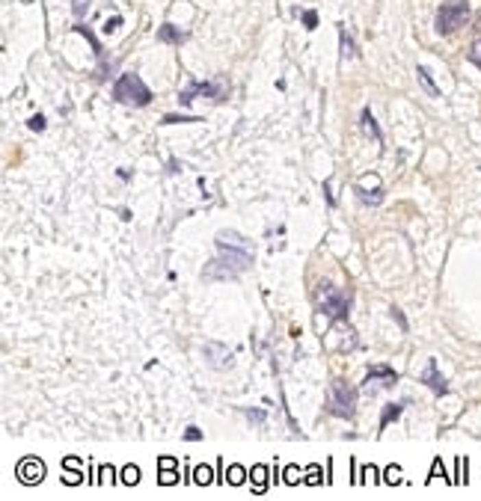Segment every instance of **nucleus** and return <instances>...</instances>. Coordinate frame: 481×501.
<instances>
[{
    "label": "nucleus",
    "instance_id": "19",
    "mask_svg": "<svg viewBox=\"0 0 481 501\" xmlns=\"http://www.w3.org/2000/svg\"><path fill=\"white\" fill-rule=\"evenodd\" d=\"M351 53H354V44L347 39V33L342 30V57H351Z\"/></svg>",
    "mask_w": 481,
    "mask_h": 501
},
{
    "label": "nucleus",
    "instance_id": "8",
    "mask_svg": "<svg viewBox=\"0 0 481 501\" xmlns=\"http://www.w3.org/2000/svg\"><path fill=\"white\" fill-rule=\"evenodd\" d=\"M205 356H211L217 368H229V365H232V353L223 350L220 344H208V347H205Z\"/></svg>",
    "mask_w": 481,
    "mask_h": 501
},
{
    "label": "nucleus",
    "instance_id": "22",
    "mask_svg": "<svg viewBox=\"0 0 481 501\" xmlns=\"http://www.w3.org/2000/svg\"><path fill=\"white\" fill-rule=\"evenodd\" d=\"M184 436H187L190 442H196V439H199V431H196V427H187V433H184Z\"/></svg>",
    "mask_w": 481,
    "mask_h": 501
},
{
    "label": "nucleus",
    "instance_id": "6",
    "mask_svg": "<svg viewBox=\"0 0 481 501\" xmlns=\"http://www.w3.org/2000/svg\"><path fill=\"white\" fill-rule=\"evenodd\" d=\"M18 478H21L24 484H39V480L45 478V466L39 460L27 457V460H21V466H18Z\"/></svg>",
    "mask_w": 481,
    "mask_h": 501
},
{
    "label": "nucleus",
    "instance_id": "14",
    "mask_svg": "<svg viewBox=\"0 0 481 501\" xmlns=\"http://www.w3.org/2000/svg\"><path fill=\"white\" fill-rule=\"evenodd\" d=\"M211 478H214V475H211L208 466H199V469H196V484H211Z\"/></svg>",
    "mask_w": 481,
    "mask_h": 501
},
{
    "label": "nucleus",
    "instance_id": "13",
    "mask_svg": "<svg viewBox=\"0 0 481 501\" xmlns=\"http://www.w3.org/2000/svg\"><path fill=\"white\" fill-rule=\"evenodd\" d=\"M362 125H365V131L371 133L374 140H380V133H378V125H374V119H371V113H362Z\"/></svg>",
    "mask_w": 481,
    "mask_h": 501
},
{
    "label": "nucleus",
    "instance_id": "21",
    "mask_svg": "<svg viewBox=\"0 0 481 501\" xmlns=\"http://www.w3.org/2000/svg\"><path fill=\"white\" fill-rule=\"evenodd\" d=\"M30 128H33V131H42V128H45V119H42V116H33V119H30Z\"/></svg>",
    "mask_w": 481,
    "mask_h": 501
},
{
    "label": "nucleus",
    "instance_id": "10",
    "mask_svg": "<svg viewBox=\"0 0 481 501\" xmlns=\"http://www.w3.org/2000/svg\"><path fill=\"white\" fill-rule=\"evenodd\" d=\"M244 478H247V472L241 469V466H232V469L226 472V480H229V484H244Z\"/></svg>",
    "mask_w": 481,
    "mask_h": 501
},
{
    "label": "nucleus",
    "instance_id": "5",
    "mask_svg": "<svg viewBox=\"0 0 481 501\" xmlns=\"http://www.w3.org/2000/svg\"><path fill=\"white\" fill-rule=\"evenodd\" d=\"M318 306L324 309L327 315H333L336 320H347V297L336 288V285H321L318 288Z\"/></svg>",
    "mask_w": 481,
    "mask_h": 501
},
{
    "label": "nucleus",
    "instance_id": "15",
    "mask_svg": "<svg viewBox=\"0 0 481 501\" xmlns=\"http://www.w3.org/2000/svg\"><path fill=\"white\" fill-rule=\"evenodd\" d=\"M178 480V475H175V469H160V484L164 487H169V484H175Z\"/></svg>",
    "mask_w": 481,
    "mask_h": 501
},
{
    "label": "nucleus",
    "instance_id": "24",
    "mask_svg": "<svg viewBox=\"0 0 481 501\" xmlns=\"http://www.w3.org/2000/svg\"><path fill=\"white\" fill-rule=\"evenodd\" d=\"M119 24H122V21H119V18H113V21H107V27H104V30H107V33H110V30H116V27H119Z\"/></svg>",
    "mask_w": 481,
    "mask_h": 501
},
{
    "label": "nucleus",
    "instance_id": "20",
    "mask_svg": "<svg viewBox=\"0 0 481 501\" xmlns=\"http://www.w3.org/2000/svg\"><path fill=\"white\" fill-rule=\"evenodd\" d=\"M71 6H75V15H84L86 6H89V0H71Z\"/></svg>",
    "mask_w": 481,
    "mask_h": 501
},
{
    "label": "nucleus",
    "instance_id": "18",
    "mask_svg": "<svg viewBox=\"0 0 481 501\" xmlns=\"http://www.w3.org/2000/svg\"><path fill=\"white\" fill-rule=\"evenodd\" d=\"M122 478H125V484H137V478H140V472L134 469V466H128L122 472Z\"/></svg>",
    "mask_w": 481,
    "mask_h": 501
},
{
    "label": "nucleus",
    "instance_id": "4",
    "mask_svg": "<svg viewBox=\"0 0 481 501\" xmlns=\"http://www.w3.org/2000/svg\"><path fill=\"white\" fill-rule=\"evenodd\" d=\"M354 409H356V389L347 386L345 380H336L333 389H330V413L347 418L354 415Z\"/></svg>",
    "mask_w": 481,
    "mask_h": 501
},
{
    "label": "nucleus",
    "instance_id": "1",
    "mask_svg": "<svg viewBox=\"0 0 481 501\" xmlns=\"http://www.w3.org/2000/svg\"><path fill=\"white\" fill-rule=\"evenodd\" d=\"M217 253H220V258L214 264H208V270H205V276H211V279L238 276V273L249 270V264H253L249 240L241 237L238 231H220L217 235Z\"/></svg>",
    "mask_w": 481,
    "mask_h": 501
},
{
    "label": "nucleus",
    "instance_id": "12",
    "mask_svg": "<svg viewBox=\"0 0 481 501\" xmlns=\"http://www.w3.org/2000/svg\"><path fill=\"white\" fill-rule=\"evenodd\" d=\"M264 478H267V469H264V466H256V469H253V480H256V489H258V493L264 489Z\"/></svg>",
    "mask_w": 481,
    "mask_h": 501
},
{
    "label": "nucleus",
    "instance_id": "23",
    "mask_svg": "<svg viewBox=\"0 0 481 501\" xmlns=\"http://www.w3.org/2000/svg\"><path fill=\"white\" fill-rule=\"evenodd\" d=\"M160 469H175V460L173 457H164V460H160Z\"/></svg>",
    "mask_w": 481,
    "mask_h": 501
},
{
    "label": "nucleus",
    "instance_id": "17",
    "mask_svg": "<svg viewBox=\"0 0 481 501\" xmlns=\"http://www.w3.org/2000/svg\"><path fill=\"white\" fill-rule=\"evenodd\" d=\"M398 413H401V407H392V404H389L386 409H383V422H380V424L386 427V424L392 422V418H398Z\"/></svg>",
    "mask_w": 481,
    "mask_h": 501
},
{
    "label": "nucleus",
    "instance_id": "7",
    "mask_svg": "<svg viewBox=\"0 0 481 501\" xmlns=\"http://www.w3.org/2000/svg\"><path fill=\"white\" fill-rule=\"evenodd\" d=\"M422 383H428V386H431L436 395H443V391H445V380L440 377V371H436V362L434 359L428 362V368L422 371Z\"/></svg>",
    "mask_w": 481,
    "mask_h": 501
},
{
    "label": "nucleus",
    "instance_id": "9",
    "mask_svg": "<svg viewBox=\"0 0 481 501\" xmlns=\"http://www.w3.org/2000/svg\"><path fill=\"white\" fill-rule=\"evenodd\" d=\"M158 39L160 42H169V44H178V42H184V33L178 30V27H173V24H164L158 30Z\"/></svg>",
    "mask_w": 481,
    "mask_h": 501
},
{
    "label": "nucleus",
    "instance_id": "16",
    "mask_svg": "<svg viewBox=\"0 0 481 501\" xmlns=\"http://www.w3.org/2000/svg\"><path fill=\"white\" fill-rule=\"evenodd\" d=\"M469 60L476 62V66L481 68V39H476L472 42V48H469Z\"/></svg>",
    "mask_w": 481,
    "mask_h": 501
},
{
    "label": "nucleus",
    "instance_id": "3",
    "mask_svg": "<svg viewBox=\"0 0 481 501\" xmlns=\"http://www.w3.org/2000/svg\"><path fill=\"white\" fill-rule=\"evenodd\" d=\"M469 15H472V9H469L467 0H452V3H443L440 12H436V33H440V36L458 33L460 27L469 21Z\"/></svg>",
    "mask_w": 481,
    "mask_h": 501
},
{
    "label": "nucleus",
    "instance_id": "11",
    "mask_svg": "<svg viewBox=\"0 0 481 501\" xmlns=\"http://www.w3.org/2000/svg\"><path fill=\"white\" fill-rule=\"evenodd\" d=\"M416 75H419V80H422V86L428 89V92H431V95H440V89H436V86L431 84V75H428V71H425V68H419V71H416Z\"/></svg>",
    "mask_w": 481,
    "mask_h": 501
},
{
    "label": "nucleus",
    "instance_id": "2",
    "mask_svg": "<svg viewBox=\"0 0 481 501\" xmlns=\"http://www.w3.org/2000/svg\"><path fill=\"white\" fill-rule=\"evenodd\" d=\"M113 98L128 107H146L151 101V92L137 75H122L113 86Z\"/></svg>",
    "mask_w": 481,
    "mask_h": 501
}]
</instances>
